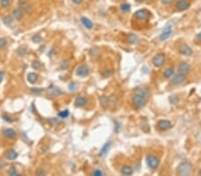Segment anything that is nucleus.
<instances>
[{"instance_id": "obj_1", "label": "nucleus", "mask_w": 201, "mask_h": 176, "mask_svg": "<svg viewBox=\"0 0 201 176\" xmlns=\"http://www.w3.org/2000/svg\"><path fill=\"white\" fill-rule=\"evenodd\" d=\"M149 97V90L147 87L137 88L132 95V105L135 109H142L146 106Z\"/></svg>"}, {"instance_id": "obj_2", "label": "nucleus", "mask_w": 201, "mask_h": 176, "mask_svg": "<svg viewBox=\"0 0 201 176\" xmlns=\"http://www.w3.org/2000/svg\"><path fill=\"white\" fill-rule=\"evenodd\" d=\"M192 171V165L189 162H183L179 164L177 168V174L181 176H188L191 173Z\"/></svg>"}, {"instance_id": "obj_3", "label": "nucleus", "mask_w": 201, "mask_h": 176, "mask_svg": "<svg viewBox=\"0 0 201 176\" xmlns=\"http://www.w3.org/2000/svg\"><path fill=\"white\" fill-rule=\"evenodd\" d=\"M150 12L148 9H140L133 14V16L140 21H148L150 18Z\"/></svg>"}, {"instance_id": "obj_4", "label": "nucleus", "mask_w": 201, "mask_h": 176, "mask_svg": "<svg viewBox=\"0 0 201 176\" xmlns=\"http://www.w3.org/2000/svg\"><path fill=\"white\" fill-rule=\"evenodd\" d=\"M146 162L148 166L152 170L156 169L159 165V159L154 155H148L146 157Z\"/></svg>"}, {"instance_id": "obj_5", "label": "nucleus", "mask_w": 201, "mask_h": 176, "mask_svg": "<svg viewBox=\"0 0 201 176\" xmlns=\"http://www.w3.org/2000/svg\"><path fill=\"white\" fill-rule=\"evenodd\" d=\"M165 62V54H157L152 59V63L155 67H161L164 65Z\"/></svg>"}, {"instance_id": "obj_6", "label": "nucleus", "mask_w": 201, "mask_h": 176, "mask_svg": "<svg viewBox=\"0 0 201 176\" xmlns=\"http://www.w3.org/2000/svg\"><path fill=\"white\" fill-rule=\"evenodd\" d=\"M175 6H176V9L178 11L182 12V11H185V10L189 8L190 2L189 1V0H179Z\"/></svg>"}, {"instance_id": "obj_7", "label": "nucleus", "mask_w": 201, "mask_h": 176, "mask_svg": "<svg viewBox=\"0 0 201 176\" xmlns=\"http://www.w3.org/2000/svg\"><path fill=\"white\" fill-rule=\"evenodd\" d=\"M19 8L23 12V13H26V14H31L32 11H33V8L31 7V5H30L26 0H21L20 3H19Z\"/></svg>"}, {"instance_id": "obj_8", "label": "nucleus", "mask_w": 201, "mask_h": 176, "mask_svg": "<svg viewBox=\"0 0 201 176\" xmlns=\"http://www.w3.org/2000/svg\"><path fill=\"white\" fill-rule=\"evenodd\" d=\"M172 34V26L167 25L162 31L161 35L159 36V40L160 41H165L166 39H168L170 38Z\"/></svg>"}, {"instance_id": "obj_9", "label": "nucleus", "mask_w": 201, "mask_h": 176, "mask_svg": "<svg viewBox=\"0 0 201 176\" xmlns=\"http://www.w3.org/2000/svg\"><path fill=\"white\" fill-rule=\"evenodd\" d=\"M190 65L187 62H181L178 65V73H181L182 75H187L190 71Z\"/></svg>"}, {"instance_id": "obj_10", "label": "nucleus", "mask_w": 201, "mask_h": 176, "mask_svg": "<svg viewBox=\"0 0 201 176\" xmlns=\"http://www.w3.org/2000/svg\"><path fill=\"white\" fill-rule=\"evenodd\" d=\"M179 53L182 55H185V56H190L193 54V51L188 45L182 44L179 47Z\"/></svg>"}, {"instance_id": "obj_11", "label": "nucleus", "mask_w": 201, "mask_h": 176, "mask_svg": "<svg viewBox=\"0 0 201 176\" xmlns=\"http://www.w3.org/2000/svg\"><path fill=\"white\" fill-rule=\"evenodd\" d=\"M185 80V75H182L181 73H178L176 75H173V77H172V80H171V83L174 85H180L181 83H183Z\"/></svg>"}, {"instance_id": "obj_12", "label": "nucleus", "mask_w": 201, "mask_h": 176, "mask_svg": "<svg viewBox=\"0 0 201 176\" xmlns=\"http://www.w3.org/2000/svg\"><path fill=\"white\" fill-rule=\"evenodd\" d=\"M172 127V124L169 120H160L157 123V128L160 131H166Z\"/></svg>"}, {"instance_id": "obj_13", "label": "nucleus", "mask_w": 201, "mask_h": 176, "mask_svg": "<svg viewBox=\"0 0 201 176\" xmlns=\"http://www.w3.org/2000/svg\"><path fill=\"white\" fill-rule=\"evenodd\" d=\"M88 73H89V69H88V66H86V65H81V66H80L78 69H77V70H76V74H77V76H79V77H87L88 75Z\"/></svg>"}, {"instance_id": "obj_14", "label": "nucleus", "mask_w": 201, "mask_h": 176, "mask_svg": "<svg viewBox=\"0 0 201 176\" xmlns=\"http://www.w3.org/2000/svg\"><path fill=\"white\" fill-rule=\"evenodd\" d=\"M87 99L83 96H80L78 98H76L75 101H74V105L75 107H79V108H81L83 106H85L87 104Z\"/></svg>"}, {"instance_id": "obj_15", "label": "nucleus", "mask_w": 201, "mask_h": 176, "mask_svg": "<svg viewBox=\"0 0 201 176\" xmlns=\"http://www.w3.org/2000/svg\"><path fill=\"white\" fill-rule=\"evenodd\" d=\"M23 16V12L18 7V8H15L13 10V18L17 20V21H20Z\"/></svg>"}, {"instance_id": "obj_16", "label": "nucleus", "mask_w": 201, "mask_h": 176, "mask_svg": "<svg viewBox=\"0 0 201 176\" xmlns=\"http://www.w3.org/2000/svg\"><path fill=\"white\" fill-rule=\"evenodd\" d=\"M127 40L130 44L132 45H135V44H138L139 41H140V38L136 35V34H133V33H131L129 34L128 38H127Z\"/></svg>"}, {"instance_id": "obj_17", "label": "nucleus", "mask_w": 201, "mask_h": 176, "mask_svg": "<svg viewBox=\"0 0 201 176\" xmlns=\"http://www.w3.org/2000/svg\"><path fill=\"white\" fill-rule=\"evenodd\" d=\"M80 21H81V23L83 24V26H84L86 29L91 30V29L93 28V23H92V22H91L89 19H88V18H86V17H81V18H80Z\"/></svg>"}, {"instance_id": "obj_18", "label": "nucleus", "mask_w": 201, "mask_h": 176, "mask_svg": "<svg viewBox=\"0 0 201 176\" xmlns=\"http://www.w3.org/2000/svg\"><path fill=\"white\" fill-rule=\"evenodd\" d=\"M63 92L59 89V88H56V87H53V88H50L48 90V94L52 96V97H56V96H58L60 94H62Z\"/></svg>"}, {"instance_id": "obj_19", "label": "nucleus", "mask_w": 201, "mask_h": 176, "mask_svg": "<svg viewBox=\"0 0 201 176\" xmlns=\"http://www.w3.org/2000/svg\"><path fill=\"white\" fill-rule=\"evenodd\" d=\"M133 172V169L130 165H124L121 168V173L123 175H132Z\"/></svg>"}, {"instance_id": "obj_20", "label": "nucleus", "mask_w": 201, "mask_h": 176, "mask_svg": "<svg viewBox=\"0 0 201 176\" xmlns=\"http://www.w3.org/2000/svg\"><path fill=\"white\" fill-rule=\"evenodd\" d=\"M3 134L5 135V137H7V138H10V139H11V138L15 137V135H16V132H15L14 129H12V128H7V129L4 130Z\"/></svg>"}, {"instance_id": "obj_21", "label": "nucleus", "mask_w": 201, "mask_h": 176, "mask_svg": "<svg viewBox=\"0 0 201 176\" xmlns=\"http://www.w3.org/2000/svg\"><path fill=\"white\" fill-rule=\"evenodd\" d=\"M17 156H18V154H17V152L15 151L14 149L8 150V151L7 152V159H9V160H15V159L17 158Z\"/></svg>"}, {"instance_id": "obj_22", "label": "nucleus", "mask_w": 201, "mask_h": 176, "mask_svg": "<svg viewBox=\"0 0 201 176\" xmlns=\"http://www.w3.org/2000/svg\"><path fill=\"white\" fill-rule=\"evenodd\" d=\"M27 80L31 83V84H34L37 80H38V75L36 73H29L27 76Z\"/></svg>"}, {"instance_id": "obj_23", "label": "nucleus", "mask_w": 201, "mask_h": 176, "mask_svg": "<svg viewBox=\"0 0 201 176\" xmlns=\"http://www.w3.org/2000/svg\"><path fill=\"white\" fill-rule=\"evenodd\" d=\"M173 73H174L173 68H168L164 71V77L165 78H170L172 77V76H173Z\"/></svg>"}, {"instance_id": "obj_24", "label": "nucleus", "mask_w": 201, "mask_h": 176, "mask_svg": "<svg viewBox=\"0 0 201 176\" xmlns=\"http://www.w3.org/2000/svg\"><path fill=\"white\" fill-rule=\"evenodd\" d=\"M110 144H111L110 142H107V143H106V144L103 146L101 151H100V153H99V156H105V155L107 153V151H108V149H109V148H110Z\"/></svg>"}, {"instance_id": "obj_25", "label": "nucleus", "mask_w": 201, "mask_h": 176, "mask_svg": "<svg viewBox=\"0 0 201 176\" xmlns=\"http://www.w3.org/2000/svg\"><path fill=\"white\" fill-rule=\"evenodd\" d=\"M13 22H14V18H13L12 16L7 15V16H5V17L3 18V22H4L7 26H10V25H12Z\"/></svg>"}, {"instance_id": "obj_26", "label": "nucleus", "mask_w": 201, "mask_h": 176, "mask_svg": "<svg viewBox=\"0 0 201 176\" xmlns=\"http://www.w3.org/2000/svg\"><path fill=\"white\" fill-rule=\"evenodd\" d=\"M8 174H9L10 176H19V175H20L19 172H18V171L15 169V167H14V166H12V167L9 168V170H8Z\"/></svg>"}, {"instance_id": "obj_27", "label": "nucleus", "mask_w": 201, "mask_h": 176, "mask_svg": "<svg viewBox=\"0 0 201 176\" xmlns=\"http://www.w3.org/2000/svg\"><path fill=\"white\" fill-rule=\"evenodd\" d=\"M120 9H121L123 12L126 13V12H128V11L131 10V5L128 4V3H124V4H122V5L120 6Z\"/></svg>"}, {"instance_id": "obj_28", "label": "nucleus", "mask_w": 201, "mask_h": 176, "mask_svg": "<svg viewBox=\"0 0 201 176\" xmlns=\"http://www.w3.org/2000/svg\"><path fill=\"white\" fill-rule=\"evenodd\" d=\"M16 54H17L19 56L23 57V56H25V55L27 54V50H26V48H24V47H20V48L17 49Z\"/></svg>"}, {"instance_id": "obj_29", "label": "nucleus", "mask_w": 201, "mask_h": 176, "mask_svg": "<svg viewBox=\"0 0 201 176\" xmlns=\"http://www.w3.org/2000/svg\"><path fill=\"white\" fill-rule=\"evenodd\" d=\"M11 0H0V6L3 8H7L10 6Z\"/></svg>"}, {"instance_id": "obj_30", "label": "nucleus", "mask_w": 201, "mask_h": 176, "mask_svg": "<svg viewBox=\"0 0 201 176\" xmlns=\"http://www.w3.org/2000/svg\"><path fill=\"white\" fill-rule=\"evenodd\" d=\"M31 67H32L34 70H40V68L42 67V64H41L39 61H35V62H32Z\"/></svg>"}, {"instance_id": "obj_31", "label": "nucleus", "mask_w": 201, "mask_h": 176, "mask_svg": "<svg viewBox=\"0 0 201 176\" xmlns=\"http://www.w3.org/2000/svg\"><path fill=\"white\" fill-rule=\"evenodd\" d=\"M58 116H59V117H61V118H66V117H69V111H68L67 109L63 110V111L59 112Z\"/></svg>"}, {"instance_id": "obj_32", "label": "nucleus", "mask_w": 201, "mask_h": 176, "mask_svg": "<svg viewBox=\"0 0 201 176\" xmlns=\"http://www.w3.org/2000/svg\"><path fill=\"white\" fill-rule=\"evenodd\" d=\"M41 40H42V38H41L39 34H37V35H35V36L32 37V41H33L34 43H36V44L40 43Z\"/></svg>"}, {"instance_id": "obj_33", "label": "nucleus", "mask_w": 201, "mask_h": 176, "mask_svg": "<svg viewBox=\"0 0 201 176\" xmlns=\"http://www.w3.org/2000/svg\"><path fill=\"white\" fill-rule=\"evenodd\" d=\"M68 66H69V62L67 61H63L61 62V64H60V69L61 70H65V69L68 68Z\"/></svg>"}, {"instance_id": "obj_34", "label": "nucleus", "mask_w": 201, "mask_h": 176, "mask_svg": "<svg viewBox=\"0 0 201 176\" xmlns=\"http://www.w3.org/2000/svg\"><path fill=\"white\" fill-rule=\"evenodd\" d=\"M6 46H7V39L4 38H0V48H3Z\"/></svg>"}, {"instance_id": "obj_35", "label": "nucleus", "mask_w": 201, "mask_h": 176, "mask_svg": "<svg viewBox=\"0 0 201 176\" xmlns=\"http://www.w3.org/2000/svg\"><path fill=\"white\" fill-rule=\"evenodd\" d=\"M161 1V3L163 4V5H165V6H167V5H171V4H172L175 0H160Z\"/></svg>"}, {"instance_id": "obj_36", "label": "nucleus", "mask_w": 201, "mask_h": 176, "mask_svg": "<svg viewBox=\"0 0 201 176\" xmlns=\"http://www.w3.org/2000/svg\"><path fill=\"white\" fill-rule=\"evenodd\" d=\"M93 175H95V176H100V175H104V172L101 171V170H95L94 172H93Z\"/></svg>"}, {"instance_id": "obj_37", "label": "nucleus", "mask_w": 201, "mask_h": 176, "mask_svg": "<svg viewBox=\"0 0 201 176\" xmlns=\"http://www.w3.org/2000/svg\"><path fill=\"white\" fill-rule=\"evenodd\" d=\"M2 117H3V119H4L5 121H7V122H8V123H12V122L14 121L13 118H11L10 117H8V116H7V115H3Z\"/></svg>"}, {"instance_id": "obj_38", "label": "nucleus", "mask_w": 201, "mask_h": 176, "mask_svg": "<svg viewBox=\"0 0 201 176\" xmlns=\"http://www.w3.org/2000/svg\"><path fill=\"white\" fill-rule=\"evenodd\" d=\"M69 89H70L71 91H76V89H77V85H76L75 83H72V84H70V85H69Z\"/></svg>"}, {"instance_id": "obj_39", "label": "nucleus", "mask_w": 201, "mask_h": 176, "mask_svg": "<svg viewBox=\"0 0 201 176\" xmlns=\"http://www.w3.org/2000/svg\"><path fill=\"white\" fill-rule=\"evenodd\" d=\"M31 91L32 93H41L43 91V89L42 88H31Z\"/></svg>"}, {"instance_id": "obj_40", "label": "nucleus", "mask_w": 201, "mask_h": 176, "mask_svg": "<svg viewBox=\"0 0 201 176\" xmlns=\"http://www.w3.org/2000/svg\"><path fill=\"white\" fill-rule=\"evenodd\" d=\"M4 77H5V72L3 70H0V83L3 81Z\"/></svg>"}, {"instance_id": "obj_41", "label": "nucleus", "mask_w": 201, "mask_h": 176, "mask_svg": "<svg viewBox=\"0 0 201 176\" xmlns=\"http://www.w3.org/2000/svg\"><path fill=\"white\" fill-rule=\"evenodd\" d=\"M72 2L75 5H80L82 3V0H72Z\"/></svg>"}, {"instance_id": "obj_42", "label": "nucleus", "mask_w": 201, "mask_h": 176, "mask_svg": "<svg viewBox=\"0 0 201 176\" xmlns=\"http://www.w3.org/2000/svg\"><path fill=\"white\" fill-rule=\"evenodd\" d=\"M50 122H51V123L55 125H56V124L58 123V120H57L56 118H54V117H53V118H51V119H50Z\"/></svg>"}, {"instance_id": "obj_43", "label": "nucleus", "mask_w": 201, "mask_h": 176, "mask_svg": "<svg viewBox=\"0 0 201 176\" xmlns=\"http://www.w3.org/2000/svg\"><path fill=\"white\" fill-rule=\"evenodd\" d=\"M37 174H39V175H43V174H46V172H44L42 169H40V171H38V172H37Z\"/></svg>"}, {"instance_id": "obj_44", "label": "nucleus", "mask_w": 201, "mask_h": 176, "mask_svg": "<svg viewBox=\"0 0 201 176\" xmlns=\"http://www.w3.org/2000/svg\"><path fill=\"white\" fill-rule=\"evenodd\" d=\"M5 163H3L2 161H0V169H2L3 167H5Z\"/></svg>"}, {"instance_id": "obj_45", "label": "nucleus", "mask_w": 201, "mask_h": 176, "mask_svg": "<svg viewBox=\"0 0 201 176\" xmlns=\"http://www.w3.org/2000/svg\"><path fill=\"white\" fill-rule=\"evenodd\" d=\"M135 1H136L137 3H144V2L147 1V0H135Z\"/></svg>"}, {"instance_id": "obj_46", "label": "nucleus", "mask_w": 201, "mask_h": 176, "mask_svg": "<svg viewBox=\"0 0 201 176\" xmlns=\"http://www.w3.org/2000/svg\"><path fill=\"white\" fill-rule=\"evenodd\" d=\"M197 39H198L199 41H201V32H199V33L197 34Z\"/></svg>"}, {"instance_id": "obj_47", "label": "nucleus", "mask_w": 201, "mask_h": 176, "mask_svg": "<svg viewBox=\"0 0 201 176\" xmlns=\"http://www.w3.org/2000/svg\"><path fill=\"white\" fill-rule=\"evenodd\" d=\"M199 175H201V170L199 171Z\"/></svg>"}, {"instance_id": "obj_48", "label": "nucleus", "mask_w": 201, "mask_h": 176, "mask_svg": "<svg viewBox=\"0 0 201 176\" xmlns=\"http://www.w3.org/2000/svg\"><path fill=\"white\" fill-rule=\"evenodd\" d=\"M88 1H91V0H88Z\"/></svg>"}]
</instances>
